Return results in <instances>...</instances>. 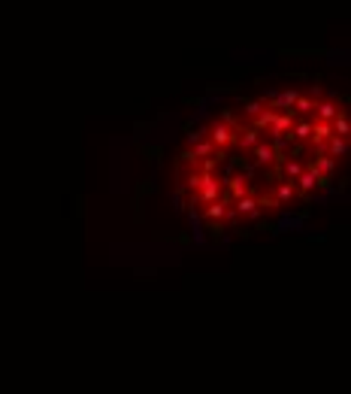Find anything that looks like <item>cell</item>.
I'll return each mask as SVG.
<instances>
[{"label": "cell", "instance_id": "obj_15", "mask_svg": "<svg viewBox=\"0 0 351 394\" xmlns=\"http://www.w3.org/2000/svg\"><path fill=\"white\" fill-rule=\"evenodd\" d=\"M227 204H230V200H227V195H224L221 200H215V204L203 206V216H206L212 225H221V222H224V213H227Z\"/></svg>", "mask_w": 351, "mask_h": 394}, {"label": "cell", "instance_id": "obj_7", "mask_svg": "<svg viewBox=\"0 0 351 394\" xmlns=\"http://www.w3.org/2000/svg\"><path fill=\"white\" fill-rule=\"evenodd\" d=\"M252 182H248V176H243V173H236V176H230L224 179V195L227 200H239V197H245V195H252Z\"/></svg>", "mask_w": 351, "mask_h": 394}, {"label": "cell", "instance_id": "obj_18", "mask_svg": "<svg viewBox=\"0 0 351 394\" xmlns=\"http://www.w3.org/2000/svg\"><path fill=\"white\" fill-rule=\"evenodd\" d=\"M330 131H334V136H345L348 140V134H351V125H348V113H339L334 122H330Z\"/></svg>", "mask_w": 351, "mask_h": 394}, {"label": "cell", "instance_id": "obj_2", "mask_svg": "<svg viewBox=\"0 0 351 394\" xmlns=\"http://www.w3.org/2000/svg\"><path fill=\"white\" fill-rule=\"evenodd\" d=\"M221 197H224V179L209 176L197 195H191V206H209V204H215V200H221Z\"/></svg>", "mask_w": 351, "mask_h": 394}, {"label": "cell", "instance_id": "obj_8", "mask_svg": "<svg viewBox=\"0 0 351 394\" xmlns=\"http://www.w3.org/2000/svg\"><path fill=\"white\" fill-rule=\"evenodd\" d=\"M291 127H294V113H275L273 125L266 127V136H270V140H279V136L291 134Z\"/></svg>", "mask_w": 351, "mask_h": 394}, {"label": "cell", "instance_id": "obj_6", "mask_svg": "<svg viewBox=\"0 0 351 394\" xmlns=\"http://www.w3.org/2000/svg\"><path fill=\"white\" fill-rule=\"evenodd\" d=\"M279 161H282V155H275V149L270 143H257L255 149H252V164L255 167H264V170H275L279 167Z\"/></svg>", "mask_w": 351, "mask_h": 394}, {"label": "cell", "instance_id": "obj_12", "mask_svg": "<svg viewBox=\"0 0 351 394\" xmlns=\"http://www.w3.org/2000/svg\"><path fill=\"white\" fill-rule=\"evenodd\" d=\"M288 140L300 143V146H309V140H312V118H294V127H291Z\"/></svg>", "mask_w": 351, "mask_h": 394}, {"label": "cell", "instance_id": "obj_5", "mask_svg": "<svg viewBox=\"0 0 351 394\" xmlns=\"http://www.w3.org/2000/svg\"><path fill=\"white\" fill-rule=\"evenodd\" d=\"M321 185H327V182L318 176V173H315V167H312V164H306V167H303V173H300V176L294 179V188H297V197H309L312 191H315V188H321Z\"/></svg>", "mask_w": 351, "mask_h": 394}, {"label": "cell", "instance_id": "obj_14", "mask_svg": "<svg viewBox=\"0 0 351 394\" xmlns=\"http://www.w3.org/2000/svg\"><path fill=\"white\" fill-rule=\"evenodd\" d=\"M318 155H327V158H345V155H348V140H345V136H330V140L324 143V149H321Z\"/></svg>", "mask_w": 351, "mask_h": 394}, {"label": "cell", "instance_id": "obj_13", "mask_svg": "<svg viewBox=\"0 0 351 394\" xmlns=\"http://www.w3.org/2000/svg\"><path fill=\"white\" fill-rule=\"evenodd\" d=\"M234 209H236V218H257L261 216V209H257V200H255V191L245 197L234 200Z\"/></svg>", "mask_w": 351, "mask_h": 394}, {"label": "cell", "instance_id": "obj_9", "mask_svg": "<svg viewBox=\"0 0 351 394\" xmlns=\"http://www.w3.org/2000/svg\"><path fill=\"white\" fill-rule=\"evenodd\" d=\"M270 197L275 200V206H288L294 197H297V188H294V182H285V179H275L273 182V191Z\"/></svg>", "mask_w": 351, "mask_h": 394}, {"label": "cell", "instance_id": "obj_1", "mask_svg": "<svg viewBox=\"0 0 351 394\" xmlns=\"http://www.w3.org/2000/svg\"><path fill=\"white\" fill-rule=\"evenodd\" d=\"M236 131H239V118L234 113H224L206 127V140L215 146V152L224 155L227 149H234L236 146Z\"/></svg>", "mask_w": 351, "mask_h": 394}, {"label": "cell", "instance_id": "obj_11", "mask_svg": "<svg viewBox=\"0 0 351 394\" xmlns=\"http://www.w3.org/2000/svg\"><path fill=\"white\" fill-rule=\"evenodd\" d=\"M257 143H264V134H257L255 127H248V125H239V131H236V149L252 152Z\"/></svg>", "mask_w": 351, "mask_h": 394}, {"label": "cell", "instance_id": "obj_17", "mask_svg": "<svg viewBox=\"0 0 351 394\" xmlns=\"http://www.w3.org/2000/svg\"><path fill=\"white\" fill-rule=\"evenodd\" d=\"M266 109V100L264 97H257V100H248V104H243V122L239 125H252L257 115H261Z\"/></svg>", "mask_w": 351, "mask_h": 394}, {"label": "cell", "instance_id": "obj_3", "mask_svg": "<svg viewBox=\"0 0 351 394\" xmlns=\"http://www.w3.org/2000/svg\"><path fill=\"white\" fill-rule=\"evenodd\" d=\"M339 113H345V100H339V97H321L318 104H315V113H312V122H334V118Z\"/></svg>", "mask_w": 351, "mask_h": 394}, {"label": "cell", "instance_id": "obj_10", "mask_svg": "<svg viewBox=\"0 0 351 394\" xmlns=\"http://www.w3.org/2000/svg\"><path fill=\"white\" fill-rule=\"evenodd\" d=\"M303 167H306V161H300V158H285L279 161V167H275V173H279V179H285V182H294L303 173Z\"/></svg>", "mask_w": 351, "mask_h": 394}, {"label": "cell", "instance_id": "obj_16", "mask_svg": "<svg viewBox=\"0 0 351 394\" xmlns=\"http://www.w3.org/2000/svg\"><path fill=\"white\" fill-rule=\"evenodd\" d=\"M309 164L315 167V173H318V176L324 179V182H330V176H334V170H336V161L327 158V155H315V158H312Z\"/></svg>", "mask_w": 351, "mask_h": 394}, {"label": "cell", "instance_id": "obj_4", "mask_svg": "<svg viewBox=\"0 0 351 394\" xmlns=\"http://www.w3.org/2000/svg\"><path fill=\"white\" fill-rule=\"evenodd\" d=\"M324 97L321 94V88L318 85H312V88H306V91H300L297 94V104H294V118H312V113H315V104Z\"/></svg>", "mask_w": 351, "mask_h": 394}]
</instances>
